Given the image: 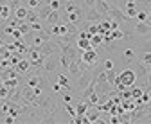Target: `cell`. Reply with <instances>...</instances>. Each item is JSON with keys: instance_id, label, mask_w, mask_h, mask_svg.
Wrapping results in <instances>:
<instances>
[{"instance_id": "16", "label": "cell", "mask_w": 151, "mask_h": 124, "mask_svg": "<svg viewBox=\"0 0 151 124\" xmlns=\"http://www.w3.org/2000/svg\"><path fill=\"white\" fill-rule=\"evenodd\" d=\"M68 65H70V58L68 56H65L63 52H60V67L67 72V68H68Z\"/></svg>"}, {"instance_id": "4", "label": "cell", "mask_w": 151, "mask_h": 124, "mask_svg": "<svg viewBox=\"0 0 151 124\" xmlns=\"http://www.w3.org/2000/svg\"><path fill=\"white\" fill-rule=\"evenodd\" d=\"M108 16H110V18L111 20H115V22H119L121 25L122 24H128V22H131L129 18H128V16L119 9V7H115V6H113V4H110V9H108Z\"/></svg>"}, {"instance_id": "2", "label": "cell", "mask_w": 151, "mask_h": 124, "mask_svg": "<svg viewBox=\"0 0 151 124\" xmlns=\"http://www.w3.org/2000/svg\"><path fill=\"white\" fill-rule=\"evenodd\" d=\"M81 61L86 63V65H90V67L97 65L99 63V52H97V49L90 47L86 50H81Z\"/></svg>"}, {"instance_id": "3", "label": "cell", "mask_w": 151, "mask_h": 124, "mask_svg": "<svg viewBox=\"0 0 151 124\" xmlns=\"http://www.w3.org/2000/svg\"><path fill=\"white\" fill-rule=\"evenodd\" d=\"M40 54L43 56V58H47V56H50V54H54V52H58L60 50V47H58V43H56V40L50 36V40H47L45 43H42L40 47L36 49Z\"/></svg>"}, {"instance_id": "12", "label": "cell", "mask_w": 151, "mask_h": 124, "mask_svg": "<svg viewBox=\"0 0 151 124\" xmlns=\"http://www.w3.org/2000/svg\"><path fill=\"white\" fill-rule=\"evenodd\" d=\"M4 86H7V88H14V86H18L22 83V77H20V74H18L16 77H7V79H4V81H0Z\"/></svg>"}, {"instance_id": "19", "label": "cell", "mask_w": 151, "mask_h": 124, "mask_svg": "<svg viewBox=\"0 0 151 124\" xmlns=\"http://www.w3.org/2000/svg\"><path fill=\"white\" fill-rule=\"evenodd\" d=\"M18 31H20V32H22V36H24V34H27V32L31 31V25H29L27 22L20 20V24H18Z\"/></svg>"}, {"instance_id": "5", "label": "cell", "mask_w": 151, "mask_h": 124, "mask_svg": "<svg viewBox=\"0 0 151 124\" xmlns=\"http://www.w3.org/2000/svg\"><path fill=\"white\" fill-rule=\"evenodd\" d=\"M83 11H85V20L86 22H92V24H99L101 20H103V16L93 9V7H83Z\"/></svg>"}, {"instance_id": "14", "label": "cell", "mask_w": 151, "mask_h": 124, "mask_svg": "<svg viewBox=\"0 0 151 124\" xmlns=\"http://www.w3.org/2000/svg\"><path fill=\"white\" fill-rule=\"evenodd\" d=\"M24 22H27V24H34V22H40V18H38V14H36L34 9H29L27 14H25V20H24Z\"/></svg>"}, {"instance_id": "23", "label": "cell", "mask_w": 151, "mask_h": 124, "mask_svg": "<svg viewBox=\"0 0 151 124\" xmlns=\"http://www.w3.org/2000/svg\"><path fill=\"white\" fill-rule=\"evenodd\" d=\"M31 25V31H42L43 29V22H34V24H29Z\"/></svg>"}, {"instance_id": "11", "label": "cell", "mask_w": 151, "mask_h": 124, "mask_svg": "<svg viewBox=\"0 0 151 124\" xmlns=\"http://www.w3.org/2000/svg\"><path fill=\"white\" fill-rule=\"evenodd\" d=\"M137 11H139V7H137V4H126L124 6V9H122V13L128 16L129 20H133L135 18V14H137Z\"/></svg>"}, {"instance_id": "13", "label": "cell", "mask_w": 151, "mask_h": 124, "mask_svg": "<svg viewBox=\"0 0 151 124\" xmlns=\"http://www.w3.org/2000/svg\"><path fill=\"white\" fill-rule=\"evenodd\" d=\"M90 45L93 47V49H99L101 45H103V34H92L90 36Z\"/></svg>"}, {"instance_id": "22", "label": "cell", "mask_w": 151, "mask_h": 124, "mask_svg": "<svg viewBox=\"0 0 151 124\" xmlns=\"http://www.w3.org/2000/svg\"><path fill=\"white\" fill-rule=\"evenodd\" d=\"M6 97H7V86H4L0 83V101H4Z\"/></svg>"}, {"instance_id": "10", "label": "cell", "mask_w": 151, "mask_h": 124, "mask_svg": "<svg viewBox=\"0 0 151 124\" xmlns=\"http://www.w3.org/2000/svg\"><path fill=\"white\" fill-rule=\"evenodd\" d=\"M27 11H29V9H27L24 4H20L18 7H14V9H13V16H14L16 20H25V14H27Z\"/></svg>"}, {"instance_id": "24", "label": "cell", "mask_w": 151, "mask_h": 124, "mask_svg": "<svg viewBox=\"0 0 151 124\" xmlns=\"http://www.w3.org/2000/svg\"><path fill=\"white\" fill-rule=\"evenodd\" d=\"M7 2H9L11 9H14V7H18V6H20V0H7Z\"/></svg>"}, {"instance_id": "9", "label": "cell", "mask_w": 151, "mask_h": 124, "mask_svg": "<svg viewBox=\"0 0 151 124\" xmlns=\"http://www.w3.org/2000/svg\"><path fill=\"white\" fill-rule=\"evenodd\" d=\"M149 22H137L135 24V27H133V31L137 32V34H140V36H149Z\"/></svg>"}, {"instance_id": "20", "label": "cell", "mask_w": 151, "mask_h": 124, "mask_svg": "<svg viewBox=\"0 0 151 124\" xmlns=\"http://www.w3.org/2000/svg\"><path fill=\"white\" fill-rule=\"evenodd\" d=\"M139 61H142L144 65H147L149 67V61H151V54H149V50H142V54H140V59Z\"/></svg>"}, {"instance_id": "7", "label": "cell", "mask_w": 151, "mask_h": 124, "mask_svg": "<svg viewBox=\"0 0 151 124\" xmlns=\"http://www.w3.org/2000/svg\"><path fill=\"white\" fill-rule=\"evenodd\" d=\"M14 70L18 74H27L29 70H31V63L27 58H22V59H18V63L14 65Z\"/></svg>"}, {"instance_id": "18", "label": "cell", "mask_w": 151, "mask_h": 124, "mask_svg": "<svg viewBox=\"0 0 151 124\" xmlns=\"http://www.w3.org/2000/svg\"><path fill=\"white\" fill-rule=\"evenodd\" d=\"M101 67H103V70H110V68L115 67V61H113L111 58H106V59L101 61Z\"/></svg>"}, {"instance_id": "1", "label": "cell", "mask_w": 151, "mask_h": 124, "mask_svg": "<svg viewBox=\"0 0 151 124\" xmlns=\"http://www.w3.org/2000/svg\"><path fill=\"white\" fill-rule=\"evenodd\" d=\"M117 79H119V83H122L126 88H129V86H133V85L137 83V74H135V70L128 65L126 68L121 70V72H117Z\"/></svg>"}, {"instance_id": "17", "label": "cell", "mask_w": 151, "mask_h": 124, "mask_svg": "<svg viewBox=\"0 0 151 124\" xmlns=\"http://www.w3.org/2000/svg\"><path fill=\"white\" fill-rule=\"evenodd\" d=\"M135 18H137V22H149V11H140L139 9Z\"/></svg>"}, {"instance_id": "15", "label": "cell", "mask_w": 151, "mask_h": 124, "mask_svg": "<svg viewBox=\"0 0 151 124\" xmlns=\"http://www.w3.org/2000/svg\"><path fill=\"white\" fill-rule=\"evenodd\" d=\"M76 47H78L79 50H86V49H90L92 45H90V40H85V38H78V40H76Z\"/></svg>"}, {"instance_id": "8", "label": "cell", "mask_w": 151, "mask_h": 124, "mask_svg": "<svg viewBox=\"0 0 151 124\" xmlns=\"http://www.w3.org/2000/svg\"><path fill=\"white\" fill-rule=\"evenodd\" d=\"M85 115H86V119H88V122H90V124H96V122H99V119H101V112L96 108V106L88 108Z\"/></svg>"}, {"instance_id": "6", "label": "cell", "mask_w": 151, "mask_h": 124, "mask_svg": "<svg viewBox=\"0 0 151 124\" xmlns=\"http://www.w3.org/2000/svg\"><path fill=\"white\" fill-rule=\"evenodd\" d=\"M58 22H61V13L60 11H50L47 14V18L43 20V25H56Z\"/></svg>"}, {"instance_id": "21", "label": "cell", "mask_w": 151, "mask_h": 124, "mask_svg": "<svg viewBox=\"0 0 151 124\" xmlns=\"http://www.w3.org/2000/svg\"><path fill=\"white\" fill-rule=\"evenodd\" d=\"M65 110H67V113L74 119L76 117V110H74V106H72V102H65Z\"/></svg>"}]
</instances>
